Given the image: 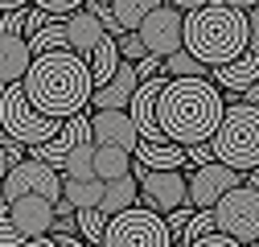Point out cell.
Here are the masks:
<instances>
[{"label":"cell","instance_id":"cell-1","mask_svg":"<svg viewBox=\"0 0 259 247\" xmlns=\"http://www.w3.org/2000/svg\"><path fill=\"white\" fill-rule=\"evenodd\" d=\"M29 103L50 119H70L78 111H87L91 95H95V78L87 58H78L74 50H50L29 62V70L21 78Z\"/></svg>","mask_w":259,"mask_h":247},{"label":"cell","instance_id":"cell-2","mask_svg":"<svg viewBox=\"0 0 259 247\" xmlns=\"http://www.w3.org/2000/svg\"><path fill=\"white\" fill-rule=\"evenodd\" d=\"M222 111H226V99L210 78H169L156 99L160 132H165V140H173L181 148L210 144Z\"/></svg>","mask_w":259,"mask_h":247},{"label":"cell","instance_id":"cell-3","mask_svg":"<svg viewBox=\"0 0 259 247\" xmlns=\"http://www.w3.org/2000/svg\"><path fill=\"white\" fill-rule=\"evenodd\" d=\"M181 50L193 54L206 70L243 58L247 54V13L222 5V0H210V5L185 13Z\"/></svg>","mask_w":259,"mask_h":247},{"label":"cell","instance_id":"cell-4","mask_svg":"<svg viewBox=\"0 0 259 247\" xmlns=\"http://www.w3.org/2000/svg\"><path fill=\"white\" fill-rule=\"evenodd\" d=\"M214 161L231 165L239 173L259 169V107L251 103H231L218 119V132L210 136Z\"/></svg>","mask_w":259,"mask_h":247},{"label":"cell","instance_id":"cell-5","mask_svg":"<svg viewBox=\"0 0 259 247\" xmlns=\"http://www.w3.org/2000/svg\"><path fill=\"white\" fill-rule=\"evenodd\" d=\"M58 128H62V119L41 115L33 103H29L21 83H9L5 91H0V132H5L9 140L33 148V144H46L50 136H58Z\"/></svg>","mask_w":259,"mask_h":247},{"label":"cell","instance_id":"cell-6","mask_svg":"<svg viewBox=\"0 0 259 247\" xmlns=\"http://www.w3.org/2000/svg\"><path fill=\"white\" fill-rule=\"evenodd\" d=\"M103 247H177V243L165 227V214H156L148 206H132L107 219Z\"/></svg>","mask_w":259,"mask_h":247},{"label":"cell","instance_id":"cell-7","mask_svg":"<svg viewBox=\"0 0 259 247\" xmlns=\"http://www.w3.org/2000/svg\"><path fill=\"white\" fill-rule=\"evenodd\" d=\"M210 214H214L218 235H231L243 247L259 243V190H251V185H235L231 194H222L214 202Z\"/></svg>","mask_w":259,"mask_h":247},{"label":"cell","instance_id":"cell-8","mask_svg":"<svg viewBox=\"0 0 259 247\" xmlns=\"http://www.w3.org/2000/svg\"><path fill=\"white\" fill-rule=\"evenodd\" d=\"M132 177L140 185V206H148L156 214H169V210L185 206L189 181H185L181 169H144V165H132Z\"/></svg>","mask_w":259,"mask_h":247},{"label":"cell","instance_id":"cell-9","mask_svg":"<svg viewBox=\"0 0 259 247\" xmlns=\"http://www.w3.org/2000/svg\"><path fill=\"white\" fill-rule=\"evenodd\" d=\"M0 190H5L9 202L21 198V194H41V198H50V202L58 206V202H62V173L50 169V165H41V161H33V157H25L21 165H13V169L5 173Z\"/></svg>","mask_w":259,"mask_h":247},{"label":"cell","instance_id":"cell-10","mask_svg":"<svg viewBox=\"0 0 259 247\" xmlns=\"http://www.w3.org/2000/svg\"><path fill=\"white\" fill-rule=\"evenodd\" d=\"M136 33H140V42H144V50H148V54L169 58V54H177V50H181L185 13H181V9H173V5H160V9H152V13L140 21Z\"/></svg>","mask_w":259,"mask_h":247},{"label":"cell","instance_id":"cell-11","mask_svg":"<svg viewBox=\"0 0 259 247\" xmlns=\"http://www.w3.org/2000/svg\"><path fill=\"white\" fill-rule=\"evenodd\" d=\"M185 181H189L185 202H189L193 210H214V202H218L222 194H231L235 185H243V173L231 169V165H222V161H210V165H202V169H193Z\"/></svg>","mask_w":259,"mask_h":247},{"label":"cell","instance_id":"cell-12","mask_svg":"<svg viewBox=\"0 0 259 247\" xmlns=\"http://www.w3.org/2000/svg\"><path fill=\"white\" fill-rule=\"evenodd\" d=\"M165 83H169L165 70L152 74V78H140V87L132 91V103H127V115H132L140 140H152V144L165 140V132H160V124H156V99H160V91H165Z\"/></svg>","mask_w":259,"mask_h":247},{"label":"cell","instance_id":"cell-13","mask_svg":"<svg viewBox=\"0 0 259 247\" xmlns=\"http://www.w3.org/2000/svg\"><path fill=\"white\" fill-rule=\"evenodd\" d=\"M9 210H13V227L25 239H37V235L54 231V202L41 198V194H21V198L9 202Z\"/></svg>","mask_w":259,"mask_h":247},{"label":"cell","instance_id":"cell-14","mask_svg":"<svg viewBox=\"0 0 259 247\" xmlns=\"http://www.w3.org/2000/svg\"><path fill=\"white\" fill-rule=\"evenodd\" d=\"M91 140L95 144H115V148H127L136 152L140 144V132L127 111H91Z\"/></svg>","mask_w":259,"mask_h":247},{"label":"cell","instance_id":"cell-15","mask_svg":"<svg viewBox=\"0 0 259 247\" xmlns=\"http://www.w3.org/2000/svg\"><path fill=\"white\" fill-rule=\"evenodd\" d=\"M136 87H140L136 66H132V62H119L115 78L103 83V87H95L91 103H95V111H127V103H132V91H136Z\"/></svg>","mask_w":259,"mask_h":247},{"label":"cell","instance_id":"cell-16","mask_svg":"<svg viewBox=\"0 0 259 247\" xmlns=\"http://www.w3.org/2000/svg\"><path fill=\"white\" fill-rule=\"evenodd\" d=\"M103 37H107V29L99 25V17H95V13L78 9V13H70V17H66V46H70L78 58H91V54H95V46H99Z\"/></svg>","mask_w":259,"mask_h":247},{"label":"cell","instance_id":"cell-17","mask_svg":"<svg viewBox=\"0 0 259 247\" xmlns=\"http://www.w3.org/2000/svg\"><path fill=\"white\" fill-rule=\"evenodd\" d=\"M210 83L218 87V91H247V87H255L259 83V54H243V58H235V62H226V66H214L210 70Z\"/></svg>","mask_w":259,"mask_h":247},{"label":"cell","instance_id":"cell-18","mask_svg":"<svg viewBox=\"0 0 259 247\" xmlns=\"http://www.w3.org/2000/svg\"><path fill=\"white\" fill-rule=\"evenodd\" d=\"M29 62H33V50H29L25 37H13V33H0V87L9 83H21Z\"/></svg>","mask_w":259,"mask_h":247},{"label":"cell","instance_id":"cell-19","mask_svg":"<svg viewBox=\"0 0 259 247\" xmlns=\"http://www.w3.org/2000/svg\"><path fill=\"white\" fill-rule=\"evenodd\" d=\"M136 165H144V169H181V165H189V152L173 140H160V144L140 140L136 144Z\"/></svg>","mask_w":259,"mask_h":247},{"label":"cell","instance_id":"cell-20","mask_svg":"<svg viewBox=\"0 0 259 247\" xmlns=\"http://www.w3.org/2000/svg\"><path fill=\"white\" fill-rule=\"evenodd\" d=\"M132 173V152L115 144H95V177L99 181H119Z\"/></svg>","mask_w":259,"mask_h":247},{"label":"cell","instance_id":"cell-21","mask_svg":"<svg viewBox=\"0 0 259 247\" xmlns=\"http://www.w3.org/2000/svg\"><path fill=\"white\" fill-rule=\"evenodd\" d=\"M132 206H140V185L132 181V173L127 177H119V181H107V194H103V202H99V210L107 214H123V210H132Z\"/></svg>","mask_w":259,"mask_h":247},{"label":"cell","instance_id":"cell-22","mask_svg":"<svg viewBox=\"0 0 259 247\" xmlns=\"http://www.w3.org/2000/svg\"><path fill=\"white\" fill-rule=\"evenodd\" d=\"M119 46H115V37H103L99 46H95V54L87 58V66H91V78H95V87H103V83H111L115 78V70H119Z\"/></svg>","mask_w":259,"mask_h":247},{"label":"cell","instance_id":"cell-23","mask_svg":"<svg viewBox=\"0 0 259 247\" xmlns=\"http://www.w3.org/2000/svg\"><path fill=\"white\" fill-rule=\"evenodd\" d=\"M103 194H107V181H99V177H87V181H62V198H66L74 210H82V206H99Z\"/></svg>","mask_w":259,"mask_h":247},{"label":"cell","instance_id":"cell-24","mask_svg":"<svg viewBox=\"0 0 259 247\" xmlns=\"http://www.w3.org/2000/svg\"><path fill=\"white\" fill-rule=\"evenodd\" d=\"M160 5H165V0H111V13L123 25V33H132V29H140V21Z\"/></svg>","mask_w":259,"mask_h":247},{"label":"cell","instance_id":"cell-25","mask_svg":"<svg viewBox=\"0 0 259 247\" xmlns=\"http://www.w3.org/2000/svg\"><path fill=\"white\" fill-rule=\"evenodd\" d=\"M74 223H78V235L87 247H103V231H107V214L99 206H82L74 210Z\"/></svg>","mask_w":259,"mask_h":247},{"label":"cell","instance_id":"cell-26","mask_svg":"<svg viewBox=\"0 0 259 247\" xmlns=\"http://www.w3.org/2000/svg\"><path fill=\"white\" fill-rule=\"evenodd\" d=\"M87 177H95V140H82L70 152V161L62 165V181H87Z\"/></svg>","mask_w":259,"mask_h":247},{"label":"cell","instance_id":"cell-27","mask_svg":"<svg viewBox=\"0 0 259 247\" xmlns=\"http://www.w3.org/2000/svg\"><path fill=\"white\" fill-rule=\"evenodd\" d=\"M29 50H33V58L37 54H50V50H70L66 46V21H50L41 33L29 37Z\"/></svg>","mask_w":259,"mask_h":247},{"label":"cell","instance_id":"cell-28","mask_svg":"<svg viewBox=\"0 0 259 247\" xmlns=\"http://www.w3.org/2000/svg\"><path fill=\"white\" fill-rule=\"evenodd\" d=\"M165 74H169V78H206V66H202L193 54L177 50V54L165 58Z\"/></svg>","mask_w":259,"mask_h":247},{"label":"cell","instance_id":"cell-29","mask_svg":"<svg viewBox=\"0 0 259 247\" xmlns=\"http://www.w3.org/2000/svg\"><path fill=\"white\" fill-rule=\"evenodd\" d=\"M214 231H218V227H214V214H210V210H193V219L185 223V231H181L177 247H181V243L189 247L193 239H206V235H214Z\"/></svg>","mask_w":259,"mask_h":247},{"label":"cell","instance_id":"cell-30","mask_svg":"<svg viewBox=\"0 0 259 247\" xmlns=\"http://www.w3.org/2000/svg\"><path fill=\"white\" fill-rule=\"evenodd\" d=\"M17 243H25V235L13 227V210H9V198H5V190H0V247H17Z\"/></svg>","mask_w":259,"mask_h":247},{"label":"cell","instance_id":"cell-31","mask_svg":"<svg viewBox=\"0 0 259 247\" xmlns=\"http://www.w3.org/2000/svg\"><path fill=\"white\" fill-rule=\"evenodd\" d=\"M115 46H119V58L132 62V66H136L140 58H148V50H144V42H140L136 29H132V33H123V37H115Z\"/></svg>","mask_w":259,"mask_h":247},{"label":"cell","instance_id":"cell-32","mask_svg":"<svg viewBox=\"0 0 259 247\" xmlns=\"http://www.w3.org/2000/svg\"><path fill=\"white\" fill-rule=\"evenodd\" d=\"M50 21H58V17H54V13H46V9H33V5H29V9H25V42L33 37V33H41Z\"/></svg>","mask_w":259,"mask_h":247},{"label":"cell","instance_id":"cell-33","mask_svg":"<svg viewBox=\"0 0 259 247\" xmlns=\"http://www.w3.org/2000/svg\"><path fill=\"white\" fill-rule=\"evenodd\" d=\"M189 219H193V206H189V202L165 214V227H169V235H173V243L181 239V231H185V223H189Z\"/></svg>","mask_w":259,"mask_h":247},{"label":"cell","instance_id":"cell-34","mask_svg":"<svg viewBox=\"0 0 259 247\" xmlns=\"http://www.w3.org/2000/svg\"><path fill=\"white\" fill-rule=\"evenodd\" d=\"M29 5H33V9H46V13H54V17H62V13H78L82 5H87V0H29Z\"/></svg>","mask_w":259,"mask_h":247},{"label":"cell","instance_id":"cell-35","mask_svg":"<svg viewBox=\"0 0 259 247\" xmlns=\"http://www.w3.org/2000/svg\"><path fill=\"white\" fill-rule=\"evenodd\" d=\"M0 33H13V37H25V9H13V13H0Z\"/></svg>","mask_w":259,"mask_h":247},{"label":"cell","instance_id":"cell-36","mask_svg":"<svg viewBox=\"0 0 259 247\" xmlns=\"http://www.w3.org/2000/svg\"><path fill=\"white\" fill-rule=\"evenodd\" d=\"M0 148H5V161H9V169H13V165H21V161H25V152H29L25 144H17V140H9L5 132H0Z\"/></svg>","mask_w":259,"mask_h":247},{"label":"cell","instance_id":"cell-37","mask_svg":"<svg viewBox=\"0 0 259 247\" xmlns=\"http://www.w3.org/2000/svg\"><path fill=\"white\" fill-rule=\"evenodd\" d=\"M247 50L259 54V5L247 13Z\"/></svg>","mask_w":259,"mask_h":247},{"label":"cell","instance_id":"cell-38","mask_svg":"<svg viewBox=\"0 0 259 247\" xmlns=\"http://www.w3.org/2000/svg\"><path fill=\"white\" fill-rule=\"evenodd\" d=\"M189 247H243V243L231 239V235H218V231H214V235H206V239H193Z\"/></svg>","mask_w":259,"mask_h":247},{"label":"cell","instance_id":"cell-39","mask_svg":"<svg viewBox=\"0 0 259 247\" xmlns=\"http://www.w3.org/2000/svg\"><path fill=\"white\" fill-rule=\"evenodd\" d=\"M185 152H189V165H193V169H202V165H210V161H214L210 144H193V148H185Z\"/></svg>","mask_w":259,"mask_h":247},{"label":"cell","instance_id":"cell-40","mask_svg":"<svg viewBox=\"0 0 259 247\" xmlns=\"http://www.w3.org/2000/svg\"><path fill=\"white\" fill-rule=\"evenodd\" d=\"M165 5H173V9H181V13H193V9L210 5V0H165Z\"/></svg>","mask_w":259,"mask_h":247},{"label":"cell","instance_id":"cell-41","mask_svg":"<svg viewBox=\"0 0 259 247\" xmlns=\"http://www.w3.org/2000/svg\"><path fill=\"white\" fill-rule=\"evenodd\" d=\"M17 247H58V239H54V235H37V239H25V243H17Z\"/></svg>","mask_w":259,"mask_h":247},{"label":"cell","instance_id":"cell-42","mask_svg":"<svg viewBox=\"0 0 259 247\" xmlns=\"http://www.w3.org/2000/svg\"><path fill=\"white\" fill-rule=\"evenodd\" d=\"M54 239H58V247H87L78 235H54Z\"/></svg>","mask_w":259,"mask_h":247},{"label":"cell","instance_id":"cell-43","mask_svg":"<svg viewBox=\"0 0 259 247\" xmlns=\"http://www.w3.org/2000/svg\"><path fill=\"white\" fill-rule=\"evenodd\" d=\"M243 103H251V107H259V83H255V87H247V91H243Z\"/></svg>","mask_w":259,"mask_h":247},{"label":"cell","instance_id":"cell-44","mask_svg":"<svg viewBox=\"0 0 259 247\" xmlns=\"http://www.w3.org/2000/svg\"><path fill=\"white\" fill-rule=\"evenodd\" d=\"M13 9H29V0H0V13H13Z\"/></svg>","mask_w":259,"mask_h":247},{"label":"cell","instance_id":"cell-45","mask_svg":"<svg viewBox=\"0 0 259 247\" xmlns=\"http://www.w3.org/2000/svg\"><path fill=\"white\" fill-rule=\"evenodd\" d=\"M222 5H231V9H243V13H251L259 0H222Z\"/></svg>","mask_w":259,"mask_h":247},{"label":"cell","instance_id":"cell-46","mask_svg":"<svg viewBox=\"0 0 259 247\" xmlns=\"http://www.w3.org/2000/svg\"><path fill=\"white\" fill-rule=\"evenodd\" d=\"M5 173H9V161H5V148H0V181H5Z\"/></svg>","mask_w":259,"mask_h":247},{"label":"cell","instance_id":"cell-47","mask_svg":"<svg viewBox=\"0 0 259 247\" xmlns=\"http://www.w3.org/2000/svg\"><path fill=\"white\" fill-rule=\"evenodd\" d=\"M0 91H5V87H0Z\"/></svg>","mask_w":259,"mask_h":247}]
</instances>
